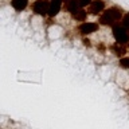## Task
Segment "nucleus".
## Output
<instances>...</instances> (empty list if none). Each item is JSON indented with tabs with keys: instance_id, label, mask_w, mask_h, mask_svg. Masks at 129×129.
Returning <instances> with one entry per match:
<instances>
[{
	"instance_id": "2eb2a0df",
	"label": "nucleus",
	"mask_w": 129,
	"mask_h": 129,
	"mask_svg": "<svg viewBox=\"0 0 129 129\" xmlns=\"http://www.w3.org/2000/svg\"><path fill=\"white\" fill-rule=\"evenodd\" d=\"M98 50H101V51H105V46H104V44H100V46H98Z\"/></svg>"
},
{
	"instance_id": "39448f33",
	"label": "nucleus",
	"mask_w": 129,
	"mask_h": 129,
	"mask_svg": "<svg viewBox=\"0 0 129 129\" xmlns=\"http://www.w3.org/2000/svg\"><path fill=\"white\" fill-rule=\"evenodd\" d=\"M106 4H105L104 0H93L89 6V14L91 15H101L102 12L106 10Z\"/></svg>"
},
{
	"instance_id": "1a4fd4ad",
	"label": "nucleus",
	"mask_w": 129,
	"mask_h": 129,
	"mask_svg": "<svg viewBox=\"0 0 129 129\" xmlns=\"http://www.w3.org/2000/svg\"><path fill=\"white\" fill-rule=\"evenodd\" d=\"M87 15H89V12H86V11L83 10V8H81V10L75 11L74 14H71L73 19H74V20H77V22H81V23L86 22V18H87Z\"/></svg>"
},
{
	"instance_id": "ddd939ff",
	"label": "nucleus",
	"mask_w": 129,
	"mask_h": 129,
	"mask_svg": "<svg viewBox=\"0 0 129 129\" xmlns=\"http://www.w3.org/2000/svg\"><path fill=\"white\" fill-rule=\"evenodd\" d=\"M77 3H78V6L81 8H85V7H89L90 6V3L93 2V0H75Z\"/></svg>"
},
{
	"instance_id": "20e7f679",
	"label": "nucleus",
	"mask_w": 129,
	"mask_h": 129,
	"mask_svg": "<svg viewBox=\"0 0 129 129\" xmlns=\"http://www.w3.org/2000/svg\"><path fill=\"white\" fill-rule=\"evenodd\" d=\"M100 28V24L98 23H94V22H83L78 26V31L81 32L82 35H90L93 32H97Z\"/></svg>"
},
{
	"instance_id": "9d476101",
	"label": "nucleus",
	"mask_w": 129,
	"mask_h": 129,
	"mask_svg": "<svg viewBox=\"0 0 129 129\" xmlns=\"http://www.w3.org/2000/svg\"><path fill=\"white\" fill-rule=\"evenodd\" d=\"M64 10L67 12H70V14H74L75 11L81 10V7L78 6V3H77L75 0H66V2H64Z\"/></svg>"
},
{
	"instance_id": "0eeeda50",
	"label": "nucleus",
	"mask_w": 129,
	"mask_h": 129,
	"mask_svg": "<svg viewBox=\"0 0 129 129\" xmlns=\"http://www.w3.org/2000/svg\"><path fill=\"white\" fill-rule=\"evenodd\" d=\"M109 48H110V51H112L116 56H120V58H122V56L126 54V46H125V44L114 43V44H112Z\"/></svg>"
},
{
	"instance_id": "423d86ee",
	"label": "nucleus",
	"mask_w": 129,
	"mask_h": 129,
	"mask_svg": "<svg viewBox=\"0 0 129 129\" xmlns=\"http://www.w3.org/2000/svg\"><path fill=\"white\" fill-rule=\"evenodd\" d=\"M62 6H63V0H50L47 15L50 18H55L60 12V10H62Z\"/></svg>"
},
{
	"instance_id": "dca6fc26",
	"label": "nucleus",
	"mask_w": 129,
	"mask_h": 129,
	"mask_svg": "<svg viewBox=\"0 0 129 129\" xmlns=\"http://www.w3.org/2000/svg\"><path fill=\"white\" fill-rule=\"evenodd\" d=\"M63 2H66V0H63Z\"/></svg>"
},
{
	"instance_id": "f257e3e1",
	"label": "nucleus",
	"mask_w": 129,
	"mask_h": 129,
	"mask_svg": "<svg viewBox=\"0 0 129 129\" xmlns=\"http://www.w3.org/2000/svg\"><path fill=\"white\" fill-rule=\"evenodd\" d=\"M122 16H124V11H122L121 7H118V6L109 7L100 15L98 24H101V26L113 27V26H116V24H118L121 22Z\"/></svg>"
},
{
	"instance_id": "9b49d317",
	"label": "nucleus",
	"mask_w": 129,
	"mask_h": 129,
	"mask_svg": "<svg viewBox=\"0 0 129 129\" xmlns=\"http://www.w3.org/2000/svg\"><path fill=\"white\" fill-rule=\"evenodd\" d=\"M120 67L125 69V70H129V56H122V58H120Z\"/></svg>"
},
{
	"instance_id": "f03ea898",
	"label": "nucleus",
	"mask_w": 129,
	"mask_h": 129,
	"mask_svg": "<svg viewBox=\"0 0 129 129\" xmlns=\"http://www.w3.org/2000/svg\"><path fill=\"white\" fill-rule=\"evenodd\" d=\"M112 31H113V36H114L116 43H120V44H128L129 43V30H126L121 23L113 26Z\"/></svg>"
},
{
	"instance_id": "4468645a",
	"label": "nucleus",
	"mask_w": 129,
	"mask_h": 129,
	"mask_svg": "<svg viewBox=\"0 0 129 129\" xmlns=\"http://www.w3.org/2000/svg\"><path fill=\"white\" fill-rule=\"evenodd\" d=\"M82 43L85 44V46H87V47L91 46V44H90V40H89L87 38H83V39H82Z\"/></svg>"
},
{
	"instance_id": "f8f14e48",
	"label": "nucleus",
	"mask_w": 129,
	"mask_h": 129,
	"mask_svg": "<svg viewBox=\"0 0 129 129\" xmlns=\"http://www.w3.org/2000/svg\"><path fill=\"white\" fill-rule=\"evenodd\" d=\"M121 24L126 28V30H129V12H126V14H124L122 19H121Z\"/></svg>"
},
{
	"instance_id": "6e6552de",
	"label": "nucleus",
	"mask_w": 129,
	"mask_h": 129,
	"mask_svg": "<svg viewBox=\"0 0 129 129\" xmlns=\"http://www.w3.org/2000/svg\"><path fill=\"white\" fill-rule=\"evenodd\" d=\"M11 6L14 7L15 11L22 12L27 8L28 6V0H11Z\"/></svg>"
},
{
	"instance_id": "7ed1b4c3",
	"label": "nucleus",
	"mask_w": 129,
	"mask_h": 129,
	"mask_svg": "<svg viewBox=\"0 0 129 129\" xmlns=\"http://www.w3.org/2000/svg\"><path fill=\"white\" fill-rule=\"evenodd\" d=\"M48 4H50L48 0H35V2L32 3V11H34V14H36V15L44 16V15H47Z\"/></svg>"
}]
</instances>
